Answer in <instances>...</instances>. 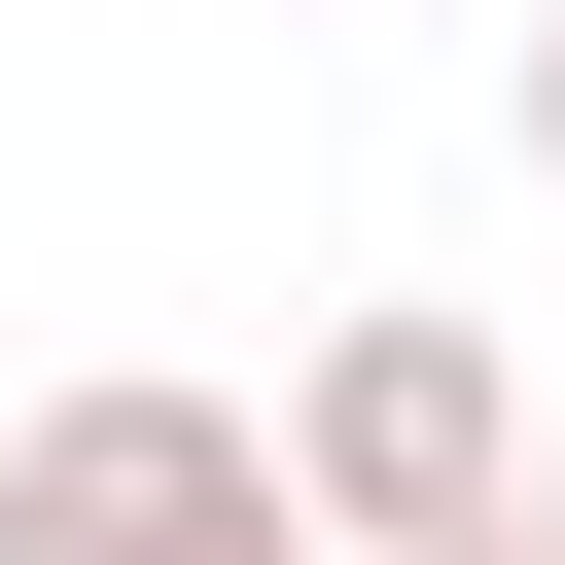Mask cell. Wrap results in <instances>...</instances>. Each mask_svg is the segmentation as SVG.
<instances>
[{
	"label": "cell",
	"instance_id": "7a4b0ae2",
	"mask_svg": "<svg viewBox=\"0 0 565 565\" xmlns=\"http://www.w3.org/2000/svg\"><path fill=\"white\" fill-rule=\"evenodd\" d=\"M282 494H318V565H424V530H494V494H530V388H494V318H318V353H282Z\"/></svg>",
	"mask_w": 565,
	"mask_h": 565
},
{
	"label": "cell",
	"instance_id": "277c9868",
	"mask_svg": "<svg viewBox=\"0 0 565 565\" xmlns=\"http://www.w3.org/2000/svg\"><path fill=\"white\" fill-rule=\"evenodd\" d=\"M530 177H565V35H530Z\"/></svg>",
	"mask_w": 565,
	"mask_h": 565
},
{
	"label": "cell",
	"instance_id": "3957f363",
	"mask_svg": "<svg viewBox=\"0 0 565 565\" xmlns=\"http://www.w3.org/2000/svg\"><path fill=\"white\" fill-rule=\"evenodd\" d=\"M424 565H565V494H494V530H424Z\"/></svg>",
	"mask_w": 565,
	"mask_h": 565
},
{
	"label": "cell",
	"instance_id": "6da1fadb",
	"mask_svg": "<svg viewBox=\"0 0 565 565\" xmlns=\"http://www.w3.org/2000/svg\"><path fill=\"white\" fill-rule=\"evenodd\" d=\"M0 565H318V494H282V424L247 388H35L0 424Z\"/></svg>",
	"mask_w": 565,
	"mask_h": 565
}]
</instances>
